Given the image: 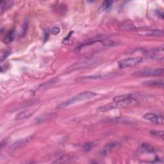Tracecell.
I'll list each match as a JSON object with an SVG mask.
<instances>
[{
  "label": "cell",
  "mask_w": 164,
  "mask_h": 164,
  "mask_svg": "<svg viewBox=\"0 0 164 164\" xmlns=\"http://www.w3.org/2000/svg\"><path fill=\"white\" fill-rule=\"evenodd\" d=\"M77 160V157L72 155H64L60 157L53 162V163H73Z\"/></svg>",
  "instance_id": "cell-8"
},
{
  "label": "cell",
  "mask_w": 164,
  "mask_h": 164,
  "mask_svg": "<svg viewBox=\"0 0 164 164\" xmlns=\"http://www.w3.org/2000/svg\"><path fill=\"white\" fill-rule=\"evenodd\" d=\"M134 28V25L130 21H125L121 25V28L123 30H130Z\"/></svg>",
  "instance_id": "cell-17"
},
{
  "label": "cell",
  "mask_w": 164,
  "mask_h": 164,
  "mask_svg": "<svg viewBox=\"0 0 164 164\" xmlns=\"http://www.w3.org/2000/svg\"><path fill=\"white\" fill-rule=\"evenodd\" d=\"M15 38V31L11 30L8 31L3 38V41L5 44H9L12 43Z\"/></svg>",
  "instance_id": "cell-14"
},
{
  "label": "cell",
  "mask_w": 164,
  "mask_h": 164,
  "mask_svg": "<svg viewBox=\"0 0 164 164\" xmlns=\"http://www.w3.org/2000/svg\"><path fill=\"white\" fill-rule=\"evenodd\" d=\"M112 3H113L112 1H105V2H103L101 5L102 10H106L108 9L112 6Z\"/></svg>",
  "instance_id": "cell-20"
},
{
  "label": "cell",
  "mask_w": 164,
  "mask_h": 164,
  "mask_svg": "<svg viewBox=\"0 0 164 164\" xmlns=\"http://www.w3.org/2000/svg\"><path fill=\"white\" fill-rule=\"evenodd\" d=\"M8 142V138H4L1 140L0 142V148L3 149L4 147H5Z\"/></svg>",
  "instance_id": "cell-23"
},
{
  "label": "cell",
  "mask_w": 164,
  "mask_h": 164,
  "mask_svg": "<svg viewBox=\"0 0 164 164\" xmlns=\"http://www.w3.org/2000/svg\"><path fill=\"white\" fill-rule=\"evenodd\" d=\"M139 151L142 153H153L155 152V148L149 143L144 142L140 146Z\"/></svg>",
  "instance_id": "cell-9"
},
{
  "label": "cell",
  "mask_w": 164,
  "mask_h": 164,
  "mask_svg": "<svg viewBox=\"0 0 164 164\" xmlns=\"http://www.w3.org/2000/svg\"><path fill=\"white\" fill-rule=\"evenodd\" d=\"M33 114H34L33 111L30 110H24L21 112L19 113V114L16 117V120L26 119L30 117L31 116H32Z\"/></svg>",
  "instance_id": "cell-12"
},
{
  "label": "cell",
  "mask_w": 164,
  "mask_h": 164,
  "mask_svg": "<svg viewBox=\"0 0 164 164\" xmlns=\"http://www.w3.org/2000/svg\"><path fill=\"white\" fill-rule=\"evenodd\" d=\"M95 144L94 142H87L85 144L84 146V149L85 150V151L88 152L89 151H90L92 148L94 147Z\"/></svg>",
  "instance_id": "cell-22"
},
{
  "label": "cell",
  "mask_w": 164,
  "mask_h": 164,
  "mask_svg": "<svg viewBox=\"0 0 164 164\" xmlns=\"http://www.w3.org/2000/svg\"><path fill=\"white\" fill-rule=\"evenodd\" d=\"M137 101H136L135 99H128L126 101H119V102L113 101V102H110V103L99 107V108H98L97 112L99 113H102V112L104 113V112H107L114 110V109L125 107L128 105H134L137 103Z\"/></svg>",
  "instance_id": "cell-2"
},
{
  "label": "cell",
  "mask_w": 164,
  "mask_h": 164,
  "mask_svg": "<svg viewBox=\"0 0 164 164\" xmlns=\"http://www.w3.org/2000/svg\"><path fill=\"white\" fill-rule=\"evenodd\" d=\"M50 31H51L50 32L51 34L56 35H58L60 32V29L58 27H54L51 29Z\"/></svg>",
  "instance_id": "cell-24"
},
{
  "label": "cell",
  "mask_w": 164,
  "mask_h": 164,
  "mask_svg": "<svg viewBox=\"0 0 164 164\" xmlns=\"http://www.w3.org/2000/svg\"><path fill=\"white\" fill-rule=\"evenodd\" d=\"M157 13H158V15H159V17H161L162 19L163 18V12L162 11H160L159 10V12L157 11Z\"/></svg>",
  "instance_id": "cell-26"
},
{
  "label": "cell",
  "mask_w": 164,
  "mask_h": 164,
  "mask_svg": "<svg viewBox=\"0 0 164 164\" xmlns=\"http://www.w3.org/2000/svg\"><path fill=\"white\" fill-rule=\"evenodd\" d=\"M97 94L95 93L94 92L92 91H85L83 92H80V93L78 94L77 95L75 96L70 99L62 102L59 105H58L57 108H66L71 105H73L76 102H80V101H84L88 99H90L96 96Z\"/></svg>",
  "instance_id": "cell-1"
},
{
  "label": "cell",
  "mask_w": 164,
  "mask_h": 164,
  "mask_svg": "<svg viewBox=\"0 0 164 164\" xmlns=\"http://www.w3.org/2000/svg\"><path fill=\"white\" fill-rule=\"evenodd\" d=\"M44 42H46V41L48 39V38H49V31L48 30H46L44 32Z\"/></svg>",
  "instance_id": "cell-25"
},
{
  "label": "cell",
  "mask_w": 164,
  "mask_h": 164,
  "mask_svg": "<svg viewBox=\"0 0 164 164\" xmlns=\"http://www.w3.org/2000/svg\"><path fill=\"white\" fill-rule=\"evenodd\" d=\"M142 60L143 58L139 57L128 58L119 61L118 62V65L119 68L121 69H126L138 65L139 64L142 62Z\"/></svg>",
  "instance_id": "cell-4"
},
{
  "label": "cell",
  "mask_w": 164,
  "mask_h": 164,
  "mask_svg": "<svg viewBox=\"0 0 164 164\" xmlns=\"http://www.w3.org/2000/svg\"><path fill=\"white\" fill-rule=\"evenodd\" d=\"M137 34L140 36L161 37L163 35L164 32L163 30H144L139 31V32H137Z\"/></svg>",
  "instance_id": "cell-6"
},
{
  "label": "cell",
  "mask_w": 164,
  "mask_h": 164,
  "mask_svg": "<svg viewBox=\"0 0 164 164\" xmlns=\"http://www.w3.org/2000/svg\"><path fill=\"white\" fill-rule=\"evenodd\" d=\"M10 54V51L9 50H4L2 51V53H1V62H3L9 56V55Z\"/></svg>",
  "instance_id": "cell-21"
},
{
  "label": "cell",
  "mask_w": 164,
  "mask_h": 164,
  "mask_svg": "<svg viewBox=\"0 0 164 164\" xmlns=\"http://www.w3.org/2000/svg\"><path fill=\"white\" fill-rule=\"evenodd\" d=\"M33 137L32 136H30L27 137L26 138L22 139H19L15 142H14L10 146L9 150L11 151H16L20 149H22L26 146H27L28 144L31 142V140H32Z\"/></svg>",
  "instance_id": "cell-5"
},
{
  "label": "cell",
  "mask_w": 164,
  "mask_h": 164,
  "mask_svg": "<svg viewBox=\"0 0 164 164\" xmlns=\"http://www.w3.org/2000/svg\"><path fill=\"white\" fill-rule=\"evenodd\" d=\"M11 2H2L1 3V10H2V13L3 11H5L8 8H9L12 5Z\"/></svg>",
  "instance_id": "cell-18"
},
{
  "label": "cell",
  "mask_w": 164,
  "mask_h": 164,
  "mask_svg": "<svg viewBox=\"0 0 164 164\" xmlns=\"http://www.w3.org/2000/svg\"><path fill=\"white\" fill-rule=\"evenodd\" d=\"M131 99H134L133 96L131 94H122L117 96L114 98L113 99V101L114 102H119V101H124Z\"/></svg>",
  "instance_id": "cell-15"
},
{
  "label": "cell",
  "mask_w": 164,
  "mask_h": 164,
  "mask_svg": "<svg viewBox=\"0 0 164 164\" xmlns=\"http://www.w3.org/2000/svg\"><path fill=\"white\" fill-rule=\"evenodd\" d=\"M143 85H144L146 86H149V87L162 88L163 87V80H149V81L144 82Z\"/></svg>",
  "instance_id": "cell-13"
},
{
  "label": "cell",
  "mask_w": 164,
  "mask_h": 164,
  "mask_svg": "<svg viewBox=\"0 0 164 164\" xmlns=\"http://www.w3.org/2000/svg\"><path fill=\"white\" fill-rule=\"evenodd\" d=\"M55 116V114L53 113H46L43 115H40V116L37 117L35 121L37 124H40V123L44 122L48 120H49L51 118H52L53 117Z\"/></svg>",
  "instance_id": "cell-10"
},
{
  "label": "cell",
  "mask_w": 164,
  "mask_h": 164,
  "mask_svg": "<svg viewBox=\"0 0 164 164\" xmlns=\"http://www.w3.org/2000/svg\"><path fill=\"white\" fill-rule=\"evenodd\" d=\"M164 70L162 68H150L139 70L134 72L131 76L136 77H145V76H157L163 74Z\"/></svg>",
  "instance_id": "cell-3"
},
{
  "label": "cell",
  "mask_w": 164,
  "mask_h": 164,
  "mask_svg": "<svg viewBox=\"0 0 164 164\" xmlns=\"http://www.w3.org/2000/svg\"><path fill=\"white\" fill-rule=\"evenodd\" d=\"M142 117L144 119L149 121L157 125H162L164 122L163 117L157 116L155 114H153V113H147L145 115H144Z\"/></svg>",
  "instance_id": "cell-7"
},
{
  "label": "cell",
  "mask_w": 164,
  "mask_h": 164,
  "mask_svg": "<svg viewBox=\"0 0 164 164\" xmlns=\"http://www.w3.org/2000/svg\"><path fill=\"white\" fill-rule=\"evenodd\" d=\"M112 76V75H92L89 76H85L81 80H97V79H104V78H108Z\"/></svg>",
  "instance_id": "cell-16"
},
{
  "label": "cell",
  "mask_w": 164,
  "mask_h": 164,
  "mask_svg": "<svg viewBox=\"0 0 164 164\" xmlns=\"http://www.w3.org/2000/svg\"><path fill=\"white\" fill-rule=\"evenodd\" d=\"M150 133L151 135L158 137H161L162 139L163 138V135L164 132L163 131H158V130H152L150 131Z\"/></svg>",
  "instance_id": "cell-19"
},
{
  "label": "cell",
  "mask_w": 164,
  "mask_h": 164,
  "mask_svg": "<svg viewBox=\"0 0 164 164\" xmlns=\"http://www.w3.org/2000/svg\"><path fill=\"white\" fill-rule=\"evenodd\" d=\"M120 145V144L117 142H109L105 146L103 150L102 151V155H107L113 149L118 147Z\"/></svg>",
  "instance_id": "cell-11"
}]
</instances>
